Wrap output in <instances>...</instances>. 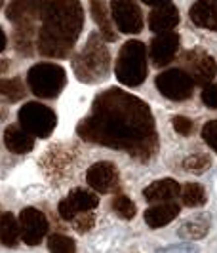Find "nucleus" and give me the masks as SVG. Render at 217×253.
<instances>
[{"instance_id": "obj_1", "label": "nucleus", "mask_w": 217, "mask_h": 253, "mask_svg": "<svg viewBox=\"0 0 217 253\" xmlns=\"http://www.w3.org/2000/svg\"><path fill=\"white\" fill-rule=\"evenodd\" d=\"M84 141L122 149L149 160L156 151L154 118L147 103L120 89H109L95 101L91 114L77 127Z\"/></svg>"}, {"instance_id": "obj_2", "label": "nucleus", "mask_w": 217, "mask_h": 253, "mask_svg": "<svg viewBox=\"0 0 217 253\" xmlns=\"http://www.w3.org/2000/svg\"><path fill=\"white\" fill-rule=\"evenodd\" d=\"M40 21L42 29L37 40L39 51L46 57H67L82 31V4L78 0H48Z\"/></svg>"}, {"instance_id": "obj_3", "label": "nucleus", "mask_w": 217, "mask_h": 253, "mask_svg": "<svg viewBox=\"0 0 217 253\" xmlns=\"http://www.w3.org/2000/svg\"><path fill=\"white\" fill-rule=\"evenodd\" d=\"M101 37L97 33L89 35L84 50L73 57V69L80 82L95 84L103 80L109 73L111 57H109V51L105 48Z\"/></svg>"}, {"instance_id": "obj_4", "label": "nucleus", "mask_w": 217, "mask_h": 253, "mask_svg": "<svg viewBox=\"0 0 217 253\" xmlns=\"http://www.w3.org/2000/svg\"><path fill=\"white\" fill-rule=\"evenodd\" d=\"M116 78L120 84L135 88L147 78V48L139 40H128L118 51L115 65Z\"/></svg>"}, {"instance_id": "obj_5", "label": "nucleus", "mask_w": 217, "mask_h": 253, "mask_svg": "<svg viewBox=\"0 0 217 253\" xmlns=\"http://www.w3.org/2000/svg\"><path fill=\"white\" fill-rule=\"evenodd\" d=\"M27 84L40 99H55L67 84V75L61 65L37 63L27 73Z\"/></svg>"}, {"instance_id": "obj_6", "label": "nucleus", "mask_w": 217, "mask_h": 253, "mask_svg": "<svg viewBox=\"0 0 217 253\" xmlns=\"http://www.w3.org/2000/svg\"><path fill=\"white\" fill-rule=\"evenodd\" d=\"M19 124L35 137H50L57 126V114L42 103H27L19 109Z\"/></svg>"}, {"instance_id": "obj_7", "label": "nucleus", "mask_w": 217, "mask_h": 253, "mask_svg": "<svg viewBox=\"0 0 217 253\" xmlns=\"http://www.w3.org/2000/svg\"><path fill=\"white\" fill-rule=\"evenodd\" d=\"M156 88L172 101H185L192 95L194 80L185 69H170L156 76Z\"/></svg>"}, {"instance_id": "obj_8", "label": "nucleus", "mask_w": 217, "mask_h": 253, "mask_svg": "<svg viewBox=\"0 0 217 253\" xmlns=\"http://www.w3.org/2000/svg\"><path fill=\"white\" fill-rule=\"evenodd\" d=\"M181 65L191 75L194 84H200V86L214 82V78L217 75L216 59L210 53H206L204 50H200V48L185 51L181 55Z\"/></svg>"}, {"instance_id": "obj_9", "label": "nucleus", "mask_w": 217, "mask_h": 253, "mask_svg": "<svg viewBox=\"0 0 217 253\" xmlns=\"http://www.w3.org/2000/svg\"><path fill=\"white\" fill-rule=\"evenodd\" d=\"M111 15L120 33L137 35L143 31V13L135 0H111Z\"/></svg>"}, {"instance_id": "obj_10", "label": "nucleus", "mask_w": 217, "mask_h": 253, "mask_svg": "<svg viewBox=\"0 0 217 253\" xmlns=\"http://www.w3.org/2000/svg\"><path fill=\"white\" fill-rule=\"evenodd\" d=\"M48 219L39 211L37 208H25L19 213V230H21V240L29 246H37L42 238L48 234Z\"/></svg>"}, {"instance_id": "obj_11", "label": "nucleus", "mask_w": 217, "mask_h": 253, "mask_svg": "<svg viewBox=\"0 0 217 253\" xmlns=\"http://www.w3.org/2000/svg\"><path fill=\"white\" fill-rule=\"evenodd\" d=\"M99 206V196L95 192H89L86 189H75L69 192V196L59 202V215L63 221H73L78 213L95 210Z\"/></svg>"}, {"instance_id": "obj_12", "label": "nucleus", "mask_w": 217, "mask_h": 253, "mask_svg": "<svg viewBox=\"0 0 217 253\" xmlns=\"http://www.w3.org/2000/svg\"><path fill=\"white\" fill-rule=\"evenodd\" d=\"M86 181L95 192H115L120 185V175L116 171V166L109 160L95 162L86 171Z\"/></svg>"}, {"instance_id": "obj_13", "label": "nucleus", "mask_w": 217, "mask_h": 253, "mask_svg": "<svg viewBox=\"0 0 217 253\" xmlns=\"http://www.w3.org/2000/svg\"><path fill=\"white\" fill-rule=\"evenodd\" d=\"M179 35L174 31L158 33L151 42V61L154 67H164L175 59L179 50Z\"/></svg>"}, {"instance_id": "obj_14", "label": "nucleus", "mask_w": 217, "mask_h": 253, "mask_svg": "<svg viewBox=\"0 0 217 253\" xmlns=\"http://www.w3.org/2000/svg\"><path fill=\"white\" fill-rule=\"evenodd\" d=\"M48 0H13L8 6V19L15 25H33L37 19H42V13Z\"/></svg>"}, {"instance_id": "obj_15", "label": "nucleus", "mask_w": 217, "mask_h": 253, "mask_svg": "<svg viewBox=\"0 0 217 253\" xmlns=\"http://www.w3.org/2000/svg\"><path fill=\"white\" fill-rule=\"evenodd\" d=\"M4 145L13 154H27L35 147V135L29 133L21 124H12L4 131Z\"/></svg>"}, {"instance_id": "obj_16", "label": "nucleus", "mask_w": 217, "mask_h": 253, "mask_svg": "<svg viewBox=\"0 0 217 253\" xmlns=\"http://www.w3.org/2000/svg\"><path fill=\"white\" fill-rule=\"evenodd\" d=\"M189 15L194 25L217 31V0H196L191 6Z\"/></svg>"}, {"instance_id": "obj_17", "label": "nucleus", "mask_w": 217, "mask_h": 253, "mask_svg": "<svg viewBox=\"0 0 217 253\" xmlns=\"http://www.w3.org/2000/svg\"><path fill=\"white\" fill-rule=\"evenodd\" d=\"M179 194H181V187H179L177 181H174V179H158V181L151 183L147 189L143 190L145 200L151 204L170 202V200L177 198Z\"/></svg>"}, {"instance_id": "obj_18", "label": "nucleus", "mask_w": 217, "mask_h": 253, "mask_svg": "<svg viewBox=\"0 0 217 253\" xmlns=\"http://www.w3.org/2000/svg\"><path fill=\"white\" fill-rule=\"evenodd\" d=\"M179 23V10L172 6L170 2L162 6H154V10L149 15V27L154 33H164L175 29Z\"/></svg>"}, {"instance_id": "obj_19", "label": "nucleus", "mask_w": 217, "mask_h": 253, "mask_svg": "<svg viewBox=\"0 0 217 253\" xmlns=\"http://www.w3.org/2000/svg\"><path fill=\"white\" fill-rule=\"evenodd\" d=\"M179 215V204L175 202H158L147 208L145 211V223L151 228H162L172 223Z\"/></svg>"}, {"instance_id": "obj_20", "label": "nucleus", "mask_w": 217, "mask_h": 253, "mask_svg": "<svg viewBox=\"0 0 217 253\" xmlns=\"http://www.w3.org/2000/svg\"><path fill=\"white\" fill-rule=\"evenodd\" d=\"M89 10H91V17L93 21L97 23L99 31H101L103 38H107L109 42L116 40V31L113 27V21H111V13L107 10V4L103 0H89Z\"/></svg>"}, {"instance_id": "obj_21", "label": "nucleus", "mask_w": 217, "mask_h": 253, "mask_svg": "<svg viewBox=\"0 0 217 253\" xmlns=\"http://www.w3.org/2000/svg\"><path fill=\"white\" fill-rule=\"evenodd\" d=\"M210 230V217L208 215H196L187 219L181 228H179V236L185 240H200L204 238Z\"/></svg>"}, {"instance_id": "obj_22", "label": "nucleus", "mask_w": 217, "mask_h": 253, "mask_svg": "<svg viewBox=\"0 0 217 253\" xmlns=\"http://www.w3.org/2000/svg\"><path fill=\"white\" fill-rule=\"evenodd\" d=\"M21 236L19 230V219H15L12 213H2L0 219V242L8 248H13Z\"/></svg>"}, {"instance_id": "obj_23", "label": "nucleus", "mask_w": 217, "mask_h": 253, "mask_svg": "<svg viewBox=\"0 0 217 253\" xmlns=\"http://www.w3.org/2000/svg\"><path fill=\"white\" fill-rule=\"evenodd\" d=\"M0 95L8 101H21L27 95L21 78H0Z\"/></svg>"}, {"instance_id": "obj_24", "label": "nucleus", "mask_w": 217, "mask_h": 253, "mask_svg": "<svg viewBox=\"0 0 217 253\" xmlns=\"http://www.w3.org/2000/svg\"><path fill=\"white\" fill-rule=\"evenodd\" d=\"M181 200L189 208H200L206 204V190L198 183H189L181 189Z\"/></svg>"}, {"instance_id": "obj_25", "label": "nucleus", "mask_w": 217, "mask_h": 253, "mask_svg": "<svg viewBox=\"0 0 217 253\" xmlns=\"http://www.w3.org/2000/svg\"><path fill=\"white\" fill-rule=\"evenodd\" d=\"M210 166H212V158L206 152H196V154H191L183 160V169L189 173H194V175H200V173L208 171Z\"/></svg>"}, {"instance_id": "obj_26", "label": "nucleus", "mask_w": 217, "mask_h": 253, "mask_svg": "<svg viewBox=\"0 0 217 253\" xmlns=\"http://www.w3.org/2000/svg\"><path fill=\"white\" fill-rule=\"evenodd\" d=\"M111 208H113V211H115L116 215L120 217V219H124V221L133 219L135 213H137V208H135L133 200H130L128 196H124V194H116V196H113Z\"/></svg>"}, {"instance_id": "obj_27", "label": "nucleus", "mask_w": 217, "mask_h": 253, "mask_svg": "<svg viewBox=\"0 0 217 253\" xmlns=\"http://www.w3.org/2000/svg\"><path fill=\"white\" fill-rule=\"evenodd\" d=\"M15 50L31 55L33 53V25H19L15 31Z\"/></svg>"}, {"instance_id": "obj_28", "label": "nucleus", "mask_w": 217, "mask_h": 253, "mask_svg": "<svg viewBox=\"0 0 217 253\" xmlns=\"http://www.w3.org/2000/svg\"><path fill=\"white\" fill-rule=\"evenodd\" d=\"M48 248L50 252H57V253H71L77 250V244L73 238L65 236V234H53L48 240Z\"/></svg>"}, {"instance_id": "obj_29", "label": "nucleus", "mask_w": 217, "mask_h": 253, "mask_svg": "<svg viewBox=\"0 0 217 253\" xmlns=\"http://www.w3.org/2000/svg\"><path fill=\"white\" fill-rule=\"evenodd\" d=\"M73 223H75V230L80 232V234H84V232H88V230L93 228V225H95V215L91 213V210H88V211L78 213V215L73 219Z\"/></svg>"}, {"instance_id": "obj_30", "label": "nucleus", "mask_w": 217, "mask_h": 253, "mask_svg": "<svg viewBox=\"0 0 217 253\" xmlns=\"http://www.w3.org/2000/svg\"><path fill=\"white\" fill-rule=\"evenodd\" d=\"M202 139L210 149H214L217 152V120L206 122L202 127Z\"/></svg>"}, {"instance_id": "obj_31", "label": "nucleus", "mask_w": 217, "mask_h": 253, "mask_svg": "<svg viewBox=\"0 0 217 253\" xmlns=\"http://www.w3.org/2000/svg\"><path fill=\"white\" fill-rule=\"evenodd\" d=\"M172 126H174V129L177 131L179 135H183V137H189L192 133V129H194L192 120L187 118V116H174V118H172Z\"/></svg>"}, {"instance_id": "obj_32", "label": "nucleus", "mask_w": 217, "mask_h": 253, "mask_svg": "<svg viewBox=\"0 0 217 253\" xmlns=\"http://www.w3.org/2000/svg\"><path fill=\"white\" fill-rule=\"evenodd\" d=\"M200 97L208 109H217V84H214V82L206 84Z\"/></svg>"}, {"instance_id": "obj_33", "label": "nucleus", "mask_w": 217, "mask_h": 253, "mask_svg": "<svg viewBox=\"0 0 217 253\" xmlns=\"http://www.w3.org/2000/svg\"><path fill=\"white\" fill-rule=\"evenodd\" d=\"M6 44H8V38H6V33H4L2 27H0V51L6 50Z\"/></svg>"}, {"instance_id": "obj_34", "label": "nucleus", "mask_w": 217, "mask_h": 253, "mask_svg": "<svg viewBox=\"0 0 217 253\" xmlns=\"http://www.w3.org/2000/svg\"><path fill=\"white\" fill-rule=\"evenodd\" d=\"M143 2L149 6H162V4H168L170 0H143Z\"/></svg>"}, {"instance_id": "obj_35", "label": "nucleus", "mask_w": 217, "mask_h": 253, "mask_svg": "<svg viewBox=\"0 0 217 253\" xmlns=\"http://www.w3.org/2000/svg\"><path fill=\"white\" fill-rule=\"evenodd\" d=\"M8 69V61L6 59H0V73H4Z\"/></svg>"}, {"instance_id": "obj_36", "label": "nucleus", "mask_w": 217, "mask_h": 253, "mask_svg": "<svg viewBox=\"0 0 217 253\" xmlns=\"http://www.w3.org/2000/svg\"><path fill=\"white\" fill-rule=\"evenodd\" d=\"M2 118H4V111H2V109H0V120H2Z\"/></svg>"}, {"instance_id": "obj_37", "label": "nucleus", "mask_w": 217, "mask_h": 253, "mask_svg": "<svg viewBox=\"0 0 217 253\" xmlns=\"http://www.w3.org/2000/svg\"><path fill=\"white\" fill-rule=\"evenodd\" d=\"M2 4H4V0H0V8H2Z\"/></svg>"}, {"instance_id": "obj_38", "label": "nucleus", "mask_w": 217, "mask_h": 253, "mask_svg": "<svg viewBox=\"0 0 217 253\" xmlns=\"http://www.w3.org/2000/svg\"><path fill=\"white\" fill-rule=\"evenodd\" d=\"M0 219H2V215H0Z\"/></svg>"}]
</instances>
